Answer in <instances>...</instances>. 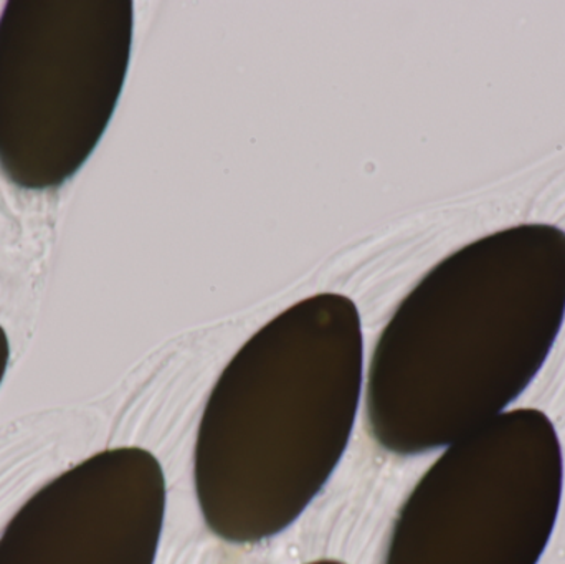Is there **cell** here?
I'll list each match as a JSON object with an SVG mask.
<instances>
[{
	"label": "cell",
	"mask_w": 565,
	"mask_h": 564,
	"mask_svg": "<svg viewBox=\"0 0 565 564\" xmlns=\"http://www.w3.org/2000/svg\"><path fill=\"white\" fill-rule=\"evenodd\" d=\"M129 0H10L0 15V171L60 188L88 161L118 106Z\"/></svg>",
	"instance_id": "3"
},
{
	"label": "cell",
	"mask_w": 565,
	"mask_h": 564,
	"mask_svg": "<svg viewBox=\"0 0 565 564\" xmlns=\"http://www.w3.org/2000/svg\"><path fill=\"white\" fill-rule=\"evenodd\" d=\"M166 477L141 447L103 450L36 490L0 535V564H154Z\"/></svg>",
	"instance_id": "5"
},
{
	"label": "cell",
	"mask_w": 565,
	"mask_h": 564,
	"mask_svg": "<svg viewBox=\"0 0 565 564\" xmlns=\"http://www.w3.org/2000/svg\"><path fill=\"white\" fill-rule=\"evenodd\" d=\"M364 381L358 307L319 294L235 354L205 404L194 483L205 525L234 545L285 532L348 449Z\"/></svg>",
	"instance_id": "2"
},
{
	"label": "cell",
	"mask_w": 565,
	"mask_h": 564,
	"mask_svg": "<svg viewBox=\"0 0 565 564\" xmlns=\"http://www.w3.org/2000/svg\"><path fill=\"white\" fill-rule=\"evenodd\" d=\"M564 318V231L518 225L465 245L418 281L379 337L365 384L372 439L420 456L508 413Z\"/></svg>",
	"instance_id": "1"
},
{
	"label": "cell",
	"mask_w": 565,
	"mask_h": 564,
	"mask_svg": "<svg viewBox=\"0 0 565 564\" xmlns=\"http://www.w3.org/2000/svg\"><path fill=\"white\" fill-rule=\"evenodd\" d=\"M308 564H345L342 562H338V560H318V562H312Z\"/></svg>",
	"instance_id": "7"
},
{
	"label": "cell",
	"mask_w": 565,
	"mask_h": 564,
	"mask_svg": "<svg viewBox=\"0 0 565 564\" xmlns=\"http://www.w3.org/2000/svg\"><path fill=\"white\" fill-rule=\"evenodd\" d=\"M10 361V343L9 337H7L6 330L0 327V384H2L3 377H6L7 368H9Z\"/></svg>",
	"instance_id": "6"
},
{
	"label": "cell",
	"mask_w": 565,
	"mask_h": 564,
	"mask_svg": "<svg viewBox=\"0 0 565 564\" xmlns=\"http://www.w3.org/2000/svg\"><path fill=\"white\" fill-rule=\"evenodd\" d=\"M563 492L553 421L510 409L445 447L402 506L382 564H537Z\"/></svg>",
	"instance_id": "4"
}]
</instances>
